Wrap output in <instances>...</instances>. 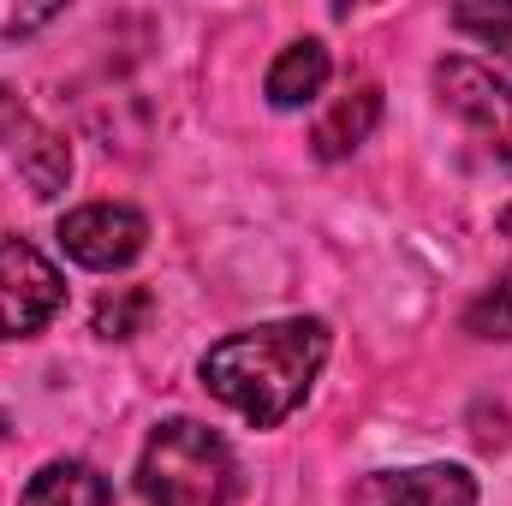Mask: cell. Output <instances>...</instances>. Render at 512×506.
Masks as SVG:
<instances>
[{
  "label": "cell",
  "mask_w": 512,
  "mask_h": 506,
  "mask_svg": "<svg viewBox=\"0 0 512 506\" xmlns=\"http://www.w3.org/2000/svg\"><path fill=\"white\" fill-rule=\"evenodd\" d=\"M435 90H441V102L512 167V84L507 78H495V72L477 66V60H441V66H435Z\"/></svg>",
  "instance_id": "cell-4"
},
{
  "label": "cell",
  "mask_w": 512,
  "mask_h": 506,
  "mask_svg": "<svg viewBox=\"0 0 512 506\" xmlns=\"http://www.w3.org/2000/svg\"><path fill=\"white\" fill-rule=\"evenodd\" d=\"M60 245H66L72 262L108 274V268H126L131 256L149 245V221L126 203H84L60 221Z\"/></svg>",
  "instance_id": "cell-5"
},
{
  "label": "cell",
  "mask_w": 512,
  "mask_h": 506,
  "mask_svg": "<svg viewBox=\"0 0 512 506\" xmlns=\"http://www.w3.org/2000/svg\"><path fill=\"white\" fill-rule=\"evenodd\" d=\"M60 18V6H6L0 12V30L6 36H30V30H42V24H54Z\"/></svg>",
  "instance_id": "cell-14"
},
{
  "label": "cell",
  "mask_w": 512,
  "mask_h": 506,
  "mask_svg": "<svg viewBox=\"0 0 512 506\" xmlns=\"http://www.w3.org/2000/svg\"><path fill=\"white\" fill-rule=\"evenodd\" d=\"M66 304V280L24 239H0V340L42 334Z\"/></svg>",
  "instance_id": "cell-3"
},
{
  "label": "cell",
  "mask_w": 512,
  "mask_h": 506,
  "mask_svg": "<svg viewBox=\"0 0 512 506\" xmlns=\"http://www.w3.org/2000/svg\"><path fill=\"white\" fill-rule=\"evenodd\" d=\"M328 72H334V60H328V48L322 42H292V48H280V60L268 66V78H262V90H268V102L274 108H310L316 96H322V84H328Z\"/></svg>",
  "instance_id": "cell-8"
},
{
  "label": "cell",
  "mask_w": 512,
  "mask_h": 506,
  "mask_svg": "<svg viewBox=\"0 0 512 506\" xmlns=\"http://www.w3.org/2000/svg\"><path fill=\"white\" fill-rule=\"evenodd\" d=\"M364 506H477V483L465 465H417V471H382Z\"/></svg>",
  "instance_id": "cell-6"
},
{
  "label": "cell",
  "mask_w": 512,
  "mask_h": 506,
  "mask_svg": "<svg viewBox=\"0 0 512 506\" xmlns=\"http://www.w3.org/2000/svg\"><path fill=\"white\" fill-rule=\"evenodd\" d=\"M453 24L477 42H489L501 60H512V6H453Z\"/></svg>",
  "instance_id": "cell-13"
},
{
  "label": "cell",
  "mask_w": 512,
  "mask_h": 506,
  "mask_svg": "<svg viewBox=\"0 0 512 506\" xmlns=\"http://www.w3.org/2000/svg\"><path fill=\"white\" fill-rule=\"evenodd\" d=\"M137 495L149 506H227L239 495V459L209 423L173 417L143 441Z\"/></svg>",
  "instance_id": "cell-2"
},
{
  "label": "cell",
  "mask_w": 512,
  "mask_h": 506,
  "mask_svg": "<svg viewBox=\"0 0 512 506\" xmlns=\"http://www.w3.org/2000/svg\"><path fill=\"white\" fill-rule=\"evenodd\" d=\"M382 120V90L376 84H358V90H346L334 108H328V120L316 126V155L322 161H340V155H352L370 131Z\"/></svg>",
  "instance_id": "cell-9"
},
{
  "label": "cell",
  "mask_w": 512,
  "mask_h": 506,
  "mask_svg": "<svg viewBox=\"0 0 512 506\" xmlns=\"http://www.w3.org/2000/svg\"><path fill=\"white\" fill-rule=\"evenodd\" d=\"M322 364H328V322L322 316H286V322H262V328L227 334L221 346H209L203 352V387L215 399H227L245 423L274 429L304 405Z\"/></svg>",
  "instance_id": "cell-1"
},
{
  "label": "cell",
  "mask_w": 512,
  "mask_h": 506,
  "mask_svg": "<svg viewBox=\"0 0 512 506\" xmlns=\"http://www.w3.org/2000/svg\"><path fill=\"white\" fill-rule=\"evenodd\" d=\"M149 310H155V298H149L143 286H120L114 298L96 304V334H102V340H131V334L149 322Z\"/></svg>",
  "instance_id": "cell-11"
},
{
  "label": "cell",
  "mask_w": 512,
  "mask_h": 506,
  "mask_svg": "<svg viewBox=\"0 0 512 506\" xmlns=\"http://www.w3.org/2000/svg\"><path fill=\"white\" fill-rule=\"evenodd\" d=\"M18 506H114V483L84 459H48L24 483Z\"/></svg>",
  "instance_id": "cell-7"
},
{
  "label": "cell",
  "mask_w": 512,
  "mask_h": 506,
  "mask_svg": "<svg viewBox=\"0 0 512 506\" xmlns=\"http://www.w3.org/2000/svg\"><path fill=\"white\" fill-rule=\"evenodd\" d=\"M18 173L30 179V191H36V197H60V191H66V179H72V149H66L54 131H36V137L18 149Z\"/></svg>",
  "instance_id": "cell-10"
},
{
  "label": "cell",
  "mask_w": 512,
  "mask_h": 506,
  "mask_svg": "<svg viewBox=\"0 0 512 506\" xmlns=\"http://www.w3.org/2000/svg\"><path fill=\"white\" fill-rule=\"evenodd\" d=\"M507 233H512V215H507ZM471 334H483V340H512V268L471 304Z\"/></svg>",
  "instance_id": "cell-12"
}]
</instances>
